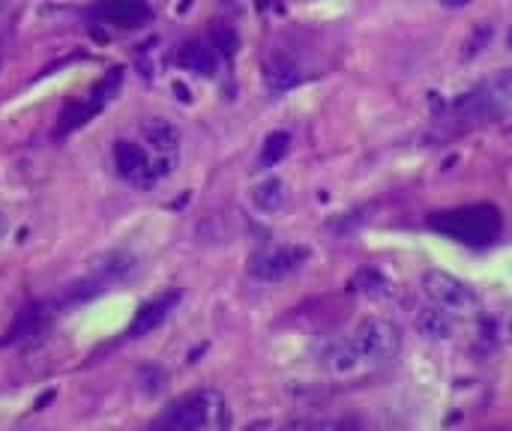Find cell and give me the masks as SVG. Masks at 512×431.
<instances>
[{
    "instance_id": "6da1fadb",
    "label": "cell",
    "mask_w": 512,
    "mask_h": 431,
    "mask_svg": "<svg viewBox=\"0 0 512 431\" xmlns=\"http://www.w3.org/2000/svg\"><path fill=\"white\" fill-rule=\"evenodd\" d=\"M402 345L405 333L396 321L366 318L324 351V363L333 375H360L390 366L402 354Z\"/></svg>"
},
{
    "instance_id": "7a4b0ae2",
    "label": "cell",
    "mask_w": 512,
    "mask_h": 431,
    "mask_svg": "<svg viewBox=\"0 0 512 431\" xmlns=\"http://www.w3.org/2000/svg\"><path fill=\"white\" fill-rule=\"evenodd\" d=\"M228 423V411L219 393H192L168 405L150 431H219Z\"/></svg>"
},
{
    "instance_id": "3957f363",
    "label": "cell",
    "mask_w": 512,
    "mask_h": 431,
    "mask_svg": "<svg viewBox=\"0 0 512 431\" xmlns=\"http://www.w3.org/2000/svg\"><path fill=\"white\" fill-rule=\"evenodd\" d=\"M429 225L465 246H489L501 237V213L489 204L459 207L447 213H435Z\"/></svg>"
},
{
    "instance_id": "277c9868",
    "label": "cell",
    "mask_w": 512,
    "mask_h": 431,
    "mask_svg": "<svg viewBox=\"0 0 512 431\" xmlns=\"http://www.w3.org/2000/svg\"><path fill=\"white\" fill-rule=\"evenodd\" d=\"M423 294L432 306H438L450 318H477L480 315V297L474 288H468L462 279H456L447 270H426L423 273Z\"/></svg>"
},
{
    "instance_id": "5b68a950",
    "label": "cell",
    "mask_w": 512,
    "mask_h": 431,
    "mask_svg": "<svg viewBox=\"0 0 512 431\" xmlns=\"http://www.w3.org/2000/svg\"><path fill=\"white\" fill-rule=\"evenodd\" d=\"M471 120H498L512 114V69H501L465 93L456 105Z\"/></svg>"
},
{
    "instance_id": "8992f818",
    "label": "cell",
    "mask_w": 512,
    "mask_h": 431,
    "mask_svg": "<svg viewBox=\"0 0 512 431\" xmlns=\"http://www.w3.org/2000/svg\"><path fill=\"white\" fill-rule=\"evenodd\" d=\"M309 246L303 243H270L249 258V276L258 282H282L294 276L309 261Z\"/></svg>"
},
{
    "instance_id": "52a82bcc",
    "label": "cell",
    "mask_w": 512,
    "mask_h": 431,
    "mask_svg": "<svg viewBox=\"0 0 512 431\" xmlns=\"http://www.w3.org/2000/svg\"><path fill=\"white\" fill-rule=\"evenodd\" d=\"M114 168L117 174L132 183L135 189H150L159 180L156 162L147 156V150L135 141H114Z\"/></svg>"
},
{
    "instance_id": "ba28073f",
    "label": "cell",
    "mask_w": 512,
    "mask_h": 431,
    "mask_svg": "<svg viewBox=\"0 0 512 431\" xmlns=\"http://www.w3.org/2000/svg\"><path fill=\"white\" fill-rule=\"evenodd\" d=\"M99 18L120 30H135L153 21V9L147 0H102Z\"/></svg>"
},
{
    "instance_id": "9c48e42d",
    "label": "cell",
    "mask_w": 512,
    "mask_h": 431,
    "mask_svg": "<svg viewBox=\"0 0 512 431\" xmlns=\"http://www.w3.org/2000/svg\"><path fill=\"white\" fill-rule=\"evenodd\" d=\"M177 303H180V291H168V294H162V297L144 303V306L135 312V318H132L129 330H126V339H144L147 333H153L159 324H165V318L174 312Z\"/></svg>"
},
{
    "instance_id": "30bf717a",
    "label": "cell",
    "mask_w": 512,
    "mask_h": 431,
    "mask_svg": "<svg viewBox=\"0 0 512 431\" xmlns=\"http://www.w3.org/2000/svg\"><path fill=\"white\" fill-rule=\"evenodd\" d=\"M141 135H144V141L159 156H171L174 159V153L180 150V129L171 120H165V117H147L141 123Z\"/></svg>"
},
{
    "instance_id": "8fae6325",
    "label": "cell",
    "mask_w": 512,
    "mask_h": 431,
    "mask_svg": "<svg viewBox=\"0 0 512 431\" xmlns=\"http://www.w3.org/2000/svg\"><path fill=\"white\" fill-rule=\"evenodd\" d=\"M177 66L186 69V72H195V75H204V78H207V75L216 72V54H213L210 45L192 39V42L180 45V51H177Z\"/></svg>"
},
{
    "instance_id": "7c38bea8",
    "label": "cell",
    "mask_w": 512,
    "mask_h": 431,
    "mask_svg": "<svg viewBox=\"0 0 512 431\" xmlns=\"http://www.w3.org/2000/svg\"><path fill=\"white\" fill-rule=\"evenodd\" d=\"M132 267H135L132 255H126V252H108V255L90 261V276L96 282H102V285H111V282H123L132 273Z\"/></svg>"
},
{
    "instance_id": "4fadbf2b",
    "label": "cell",
    "mask_w": 512,
    "mask_h": 431,
    "mask_svg": "<svg viewBox=\"0 0 512 431\" xmlns=\"http://www.w3.org/2000/svg\"><path fill=\"white\" fill-rule=\"evenodd\" d=\"M414 324L420 330V336H426L429 342H447L453 336V318L444 315L438 306H423L414 312Z\"/></svg>"
},
{
    "instance_id": "5bb4252c",
    "label": "cell",
    "mask_w": 512,
    "mask_h": 431,
    "mask_svg": "<svg viewBox=\"0 0 512 431\" xmlns=\"http://www.w3.org/2000/svg\"><path fill=\"white\" fill-rule=\"evenodd\" d=\"M285 201H288V186H285L279 177H267V180H261L258 186H252V204H255V210L264 213V216L279 213V210L285 207Z\"/></svg>"
},
{
    "instance_id": "9a60e30c",
    "label": "cell",
    "mask_w": 512,
    "mask_h": 431,
    "mask_svg": "<svg viewBox=\"0 0 512 431\" xmlns=\"http://www.w3.org/2000/svg\"><path fill=\"white\" fill-rule=\"evenodd\" d=\"M105 102H99L93 93H90V99H84V102H72L69 108H63V114H60V123H57V132L60 135H66V132H72V129H78V126H84L99 108H102Z\"/></svg>"
},
{
    "instance_id": "2e32d148",
    "label": "cell",
    "mask_w": 512,
    "mask_h": 431,
    "mask_svg": "<svg viewBox=\"0 0 512 431\" xmlns=\"http://www.w3.org/2000/svg\"><path fill=\"white\" fill-rule=\"evenodd\" d=\"M264 78H267V87H270V93H285V90H291L294 84H300V69H297L291 60H285V57H276V60L267 66Z\"/></svg>"
},
{
    "instance_id": "e0dca14e",
    "label": "cell",
    "mask_w": 512,
    "mask_h": 431,
    "mask_svg": "<svg viewBox=\"0 0 512 431\" xmlns=\"http://www.w3.org/2000/svg\"><path fill=\"white\" fill-rule=\"evenodd\" d=\"M291 150V135L288 132H270L264 138V147H261V156H258V165L261 168H273L285 159V153Z\"/></svg>"
},
{
    "instance_id": "ac0fdd59",
    "label": "cell",
    "mask_w": 512,
    "mask_h": 431,
    "mask_svg": "<svg viewBox=\"0 0 512 431\" xmlns=\"http://www.w3.org/2000/svg\"><path fill=\"white\" fill-rule=\"evenodd\" d=\"M354 288H360L363 294L381 297V294H387L390 282L384 279V273H381V270H360V276H357Z\"/></svg>"
},
{
    "instance_id": "d6986e66",
    "label": "cell",
    "mask_w": 512,
    "mask_h": 431,
    "mask_svg": "<svg viewBox=\"0 0 512 431\" xmlns=\"http://www.w3.org/2000/svg\"><path fill=\"white\" fill-rule=\"evenodd\" d=\"M315 431H360L354 420H321L315 423Z\"/></svg>"
},
{
    "instance_id": "ffe728a7",
    "label": "cell",
    "mask_w": 512,
    "mask_h": 431,
    "mask_svg": "<svg viewBox=\"0 0 512 431\" xmlns=\"http://www.w3.org/2000/svg\"><path fill=\"white\" fill-rule=\"evenodd\" d=\"M216 42L222 45V51H225V54H234V48H237V36H234V33H228V30H225V33H216Z\"/></svg>"
},
{
    "instance_id": "44dd1931",
    "label": "cell",
    "mask_w": 512,
    "mask_h": 431,
    "mask_svg": "<svg viewBox=\"0 0 512 431\" xmlns=\"http://www.w3.org/2000/svg\"><path fill=\"white\" fill-rule=\"evenodd\" d=\"M279 431H315V423H309V420H291V423H285Z\"/></svg>"
},
{
    "instance_id": "7402d4cb",
    "label": "cell",
    "mask_w": 512,
    "mask_h": 431,
    "mask_svg": "<svg viewBox=\"0 0 512 431\" xmlns=\"http://www.w3.org/2000/svg\"><path fill=\"white\" fill-rule=\"evenodd\" d=\"M441 6H447V9H465V6H471L474 0H438Z\"/></svg>"
},
{
    "instance_id": "603a6c76",
    "label": "cell",
    "mask_w": 512,
    "mask_h": 431,
    "mask_svg": "<svg viewBox=\"0 0 512 431\" xmlns=\"http://www.w3.org/2000/svg\"><path fill=\"white\" fill-rule=\"evenodd\" d=\"M0 234H3V216H0Z\"/></svg>"
}]
</instances>
